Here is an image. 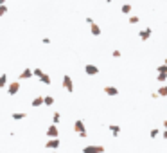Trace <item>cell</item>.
<instances>
[{"label":"cell","mask_w":167,"mask_h":153,"mask_svg":"<svg viewBox=\"0 0 167 153\" xmlns=\"http://www.w3.org/2000/svg\"><path fill=\"white\" fill-rule=\"evenodd\" d=\"M90 32H92V36H101V27L97 23H92L90 25Z\"/></svg>","instance_id":"obj_13"},{"label":"cell","mask_w":167,"mask_h":153,"mask_svg":"<svg viewBox=\"0 0 167 153\" xmlns=\"http://www.w3.org/2000/svg\"><path fill=\"white\" fill-rule=\"evenodd\" d=\"M108 128H110V132H112L113 137H119V135H121V126H119V124H110Z\"/></svg>","instance_id":"obj_12"},{"label":"cell","mask_w":167,"mask_h":153,"mask_svg":"<svg viewBox=\"0 0 167 153\" xmlns=\"http://www.w3.org/2000/svg\"><path fill=\"white\" fill-rule=\"evenodd\" d=\"M79 137H81V139H86V137H88V132H83V133H79Z\"/></svg>","instance_id":"obj_29"},{"label":"cell","mask_w":167,"mask_h":153,"mask_svg":"<svg viewBox=\"0 0 167 153\" xmlns=\"http://www.w3.org/2000/svg\"><path fill=\"white\" fill-rule=\"evenodd\" d=\"M74 132L79 135V133H83V132H86V124L81 121V119H77L76 123H74Z\"/></svg>","instance_id":"obj_9"},{"label":"cell","mask_w":167,"mask_h":153,"mask_svg":"<svg viewBox=\"0 0 167 153\" xmlns=\"http://www.w3.org/2000/svg\"><path fill=\"white\" fill-rule=\"evenodd\" d=\"M32 76H34V70H31V69L27 67V69H23V70H22V74L18 76V81H23V79H31Z\"/></svg>","instance_id":"obj_8"},{"label":"cell","mask_w":167,"mask_h":153,"mask_svg":"<svg viewBox=\"0 0 167 153\" xmlns=\"http://www.w3.org/2000/svg\"><path fill=\"white\" fill-rule=\"evenodd\" d=\"M86 23H90V25H92V23H95V22H94V18H90V16H88V18H86Z\"/></svg>","instance_id":"obj_30"},{"label":"cell","mask_w":167,"mask_h":153,"mask_svg":"<svg viewBox=\"0 0 167 153\" xmlns=\"http://www.w3.org/2000/svg\"><path fill=\"white\" fill-rule=\"evenodd\" d=\"M59 121H61L59 112H54V114H52V124H59Z\"/></svg>","instance_id":"obj_18"},{"label":"cell","mask_w":167,"mask_h":153,"mask_svg":"<svg viewBox=\"0 0 167 153\" xmlns=\"http://www.w3.org/2000/svg\"><path fill=\"white\" fill-rule=\"evenodd\" d=\"M151 34H153V31H151V27H144L140 32H139V38L142 40V41H148L149 38H151Z\"/></svg>","instance_id":"obj_7"},{"label":"cell","mask_w":167,"mask_h":153,"mask_svg":"<svg viewBox=\"0 0 167 153\" xmlns=\"http://www.w3.org/2000/svg\"><path fill=\"white\" fill-rule=\"evenodd\" d=\"M41 105H45V96H36V97L31 101V106H32V108H38V106H41Z\"/></svg>","instance_id":"obj_10"},{"label":"cell","mask_w":167,"mask_h":153,"mask_svg":"<svg viewBox=\"0 0 167 153\" xmlns=\"http://www.w3.org/2000/svg\"><path fill=\"white\" fill-rule=\"evenodd\" d=\"M166 97H167V85H166Z\"/></svg>","instance_id":"obj_33"},{"label":"cell","mask_w":167,"mask_h":153,"mask_svg":"<svg viewBox=\"0 0 167 153\" xmlns=\"http://www.w3.org/2000/svg\"><path fill=\"white\" fill-rule=\"evenodd\" d=\"M149 135H151V139H157V137H158V135H160V130H158V128H153V130H151V133H149Z\"/></svg>","instance_id":"obj_22"},{"label":"cell","mask_w":167,"mask_h":153,"mask_svg":"<svg viewBox=\"0 0 167 153\" xmlns=\"http://www.w3.org/2000/svg\"><path fill=\"white\" fill-rule=\"evenodd\" d=\"M41 41H43L45 45H49V43H50V38H41Z\"/></svg>","instance_id":"obj_28"},{"label":"cell","mask_w":167,"mask_h":153,"mask_svg":"<svg viewBox=\"0 0 167 153\" xmlns=\"http://www.w3.org/2000/svg\"><path fill=\"white\" fill-rule=\"evenodd\" d=\"M83 153H104V146L103 144H88L83 148Z\"/></svg>","instance_id":"obj_1"},{"label":"cell","mask_w":167,"mask_h":153,"mask_svg":"<svg viewBox=\"0 0 167 153\" xmlns=\"http://www.w3.org/2000/svg\"><path fill=\"white\" fill-rule=\"evenodd\" d=\"M45 135L49 139H59V130H58V124H50L47 130H45Z\"/></svg>","instance_id":"obj_2"},{"label":"cell","mask_w":167,"mask_h":153,"mask_svg":"<svg viewBox=\"0 0 167 153\" xmlns=\"http://www.w3.org/2000/svg\"><path fill=\"white\" fill-rule=\"evenodd\" d=\"M106 2H108V4H112V0H106Z\"/></svg>","instance_id":"obj_34"},{"label":"cell","mask_w":167,"mask_h":153,"mask_svg":"<svg viewBox=\"0 0 167 153\" xmlns=\"http://www.w3.org/2000/svg\"><path fill=\"white\" fill-rule=\"evenodd\" d=\"M157 70H158V74H167V65H160V67H157Z\"/></svg>","instance_id":"obj_20"},{"label":"cell","mask_w":167,"mask_h":153,"mask_svg":"<svg viewBox=\"0 0 167 153\" xmlns=\"http://www.w3.org/2000/svg\"><path fill=\"white\" fill-rule=\"evenodd\" d=\"M158 96H160V97H166V85L158 88Z\"/></svg>","instance_id":"obj_24"},{"label":"cell","mask_w":167,"mask_h":153,"mask_svg":"<svg viewBox=\"0 0 167 153\" xmlns=\"http://www.w3.org/2000/svg\"><path fill=\"white\" fill-rule=\"evenodd\" d=\"M7 87V74L4 72L2 76H0V88H5Z\"/></svg>","instance_id":"obj_16"},{"label":"cell","mask_w":167,"mask_h":153,"mask_svg":"<svg viewBox=\"0 0 167 153\" xmlns=\"http://www.w3.org/2000/svg\"><path fill=\"white\" fill-rule=\"evenodd\" d=\"M139 20H140V18H139V16H135V14H131V16H130V23H139Z\"/></svg>","instance_id":"obj_23"},{"label":"cell","mask_w":167,"mask_h":153,"mask_svg":"<svg viewBox=\"0 0 167 153\" xmlns=\"http://www.w3.org/2000/svg\"><path fill=\"white\" fill-rule=\"evenodd\" d=\"M43 74H45V72H43V70H41V69H40V67H36V69H34V76H36V78H38V79H40V78H41V76H43Z\"/></svg>","instance_id":"obj_21"},{"label":"cell","mask_w":167,"mask_h":153,"mask_svg":"<svg viewBox=\"0 0 167 153\" xmlns=\"http://www.w3.org/2000/svg\"><path fill=\"white\" fill-rule=\"evenodd\" d=\"M164 63H166V65H167V60H166V61H164Z\"/></svg>","instance_id":"obj_35"},{"label":"cell","mask_w":167,"mask_h":153,"mask_svg":"<svg viewBox=\"0 0 167 153\" xmlns=\"http://www.w3.org/2000/svg\"><path fill=\"white\" fill-rule=\"evenodd\" d=\"M112 56H113V58H121V56H122V52H121V50H117V49H115V50H113V52H112Z\"/></svg>","instance_id":"obj_27"},{"label":"cell","mask_w":167,"mask_h":153,"mask_svg":"<svg viewBox=\"0 0 167 153\" xmlns=\"http://www.w3.org/2000/svg\"><path fill=\"white\" fill-rule=\"evenodd\" d=\"M20 92V81H11L9 87H7V94L9 96H16Z\"/></svg>","instance_id":"obj_5"},{"label":"cell","mask_w":167,"mask_h":153,"mask_svg":"<svg viewBox=\"0 0 167 153\" xmlns=\"http://www.w3.org/2000/svg\"><path fill=\"white\" fill-rule=\"evenodd\" d=\"M63 88H65L68 94H72V92H74V83H72V78H70L68 74H65V76H63Z\"/></svg>","instance_id":"obj_4"},{"label":"cell","mask_w":167,"mask_h":153,"mask_svg":"<svg viewBox=\"0 0 167 153\" xmlns=\"http://www.w3.org/2000/svg\"><path fill=\"white\" fill-rule=\"evenodd\" d=\"M103 90H104V94H106V96H112V97H113V96H119V88H117V87L108 85V87H104Z\"/></svg>","instance_id":"obj_11"},{"label":"cell","mask_w":167,"mask_h":153,"mask_svg":"<svg viewBox=\"0 0 167 153\" xmlns=\"http://www.w3.org/2000/svg\"><path fill=\"white\" fill-rule=\"evenodd\" d=\"M162 137H164V139H167V130L164 132V133H162Z\"/></svg>","instance_id":"obj_31"},{"label":"cell","mask_w":167,"mask_h":153,"mask_svg":"<svg viewBox=\"0 0 167 153\" xmlns=\"http://www.w3.org/2000/svg\"><path fill=\"white\" fill-rule=\"evenodd\" d=\"M61 146V141L59 139H49L45 142V150H58Z\"/></svg>","instance_id":"obj_6"},{"label":"cell","mask_w":167,"mask_h":153,"mask_svg":"<svg viewBox=\"0 0 167 153\" xmlns=\"http://www.w3.org/2000/svg\"><path fill=\"white\" fill-rule=\"evenodd\" d=\"M40 81H41L43 85H50V83H52V81H50V76H49V74H43V76L40 78Z\"/></svg>","instance_id":"obj_17"},{"label":"cell","mask_w":167,"mask_h":153,"mask_svg":"<svg viewBox=\"0 0 167 153\" xmlns=\"http://www.w3.org/2000/svg\"><path fill=\"white\" fill-rule=\"evenodd\" d=\"M7 13V5H0V16H4Z\"/></svg>","instance_id":"obj_26"},{"label":"cell","mask_w":167,"mask_h":153,"mask_svg":"<svg viewBox=\"0 0 167 153\" xmlns=\"http://www.w3.org/2000/svg\"><path fill=\"white\" fill-rule=\"evenodd\" d=\"M54 105V97L52 96H45V106H52Z\"/></svg>","instance_id":"obj_19"},{"label":"cell","mask_w":167,"mask_h":153,"mask_svg":"<svg viewBox=\"0 0 167 153\" xmlns=\"http://www.w3.org/2000/svg\"><path fill=\"white\" fill-rule=\"evenodd\" d=\"M131 4H122V7H121V11H122V14H130L131 13Z\"/></svg>","instance_id":"obj_15"},{"label":"cell","mask_w":167,"mask_h":153,"mask_svg":"<svg viewBox=\"0 0 167 153\" xmlns=\"http://www.w3.org/2000/svg\"><path fill=\"white\" fill-rule=\"evenodd\" d=\"M164 128L167 130V121H164Z\"/></svg>","instance_id":"obj_32"},{"label":"cell","mask_w":167,"mask_h":153,"mask_svg":"<svg viewBox=\"0 0 167 153\" xmlns=\"http://www.w3.org/2000/svg\"><path fill=\"white\" fill-rule=\"evenodd\" d=\"M99 72H101V69L97 65H94V63H86L85 65V74L86 76H97Z\"/></svg>","instance_id":"obj_3"},{"label":"cell","mask_w":167,"mask_h":153,"mask_svg":"<svg viewBox=\"0 0 167 153\" xmlns=\"http://www.w3.org/2000/svg\"><path fill=\"white\" fill-rule=\"evenodd\" d=\"M56 153H58V151H56Z\"/></svg>","instance_id":"obj_36"},{"label":"cell","mask_w":167,"mask_h":153,"mask_svg":"<svg viewBox=\"0 0 167 153\" xmlns=\"http://www.w3.org/2000/svg\"><path fill=\"white\" fill-rule=\"evenodd\" d=\"M25 117H27L25 112H14V114H13V119H14V121H23Z\"/></svg>","instance_id":"obj_14"},{"label":"cell","mask_w":167,"mask_h":153,"mask_svg":"<svg viewBox=\"0 0 167 153\" xmlns=\"http://www.w3.org/2000/svg\"><path fill=\"white\" fill-rule=\"evenodd\" d=\"M157 81H167V74H158L157 76Z\"/></svg>","instance_id":"obj_25"}]
</instances>
